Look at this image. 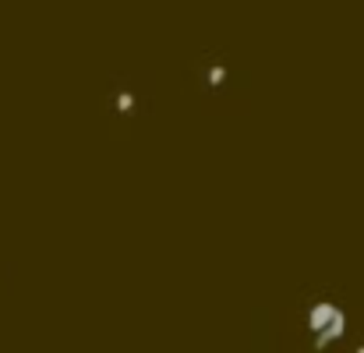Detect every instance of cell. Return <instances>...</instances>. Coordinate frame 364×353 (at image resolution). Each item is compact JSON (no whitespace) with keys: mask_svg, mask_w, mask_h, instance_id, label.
<instances>
[{"mask_svg":"<svg viewBox=\"0 0 364 353\" xmlns=\"http://www.w3.org/2000/svg\"><path fill=\"white\" fill-rule=\"evenodd\" d=\"M343 332H347V315L340 311V315H336V318H333V322H329V325H326L322 332H318L315 347H318V350H326V347H329L333 340H343Z\"/></svg>","mask_w":364,"mask_h":353,"instance_id":"1","label":"cell"},{"mask_svg":"<svg viewBox=\"0 0 364 353\" xmlns=\"http://www.w3.org/2000/svg\"><path fill=\"white\" fill-rule=\"evenodd\" d=\"M131 103H134V99H131V92H124L121 99H117V110H124V114H127V110H131Z\"/></svg>","mask_w":364,"mask_h":353,"instance_id":"4","label":"cell"},{"mask_svg":"<svg viewBox=\"0 0 364 353\" xmlns=\"http://www.w3.org/2000/svg\"><path fill=\"white\" fill-rule=\"evenodd\" d=\"M223 82H227V71L223 67H213L209 71V85H223Z\"/></svg>","mask_w":364,"mask_h":353,"instance_id":"3","label":"cell"},{"mask_svg":"<svg viewBox=\"0 0 364 353\" xmlns=\"http://www.w3.org/2000/svg\"><path fill=\"white\" fill-rule=\"evenodd\" d=\"M358 353H364V347H361V350H358Z\"/></svg>","mask_w":364,"mask_h":353,"instance_id":"5","label":"cell"},{"mask_svg":"<svg viewBox=\"0 0 364 353\" xmlns=\"http://www.w3.org/2000/svg\"><path fill=\"white\" fill-rule=\"evenodd\" d=\"M336 315H340V308L326 300V304H318V308L311 311V318H308V329H311V332H322V329H326V325H329Z\"/></svg>","mask_w":364,"mask_h":353,"instance_id":"2","label":"cell"}]
</instances>
